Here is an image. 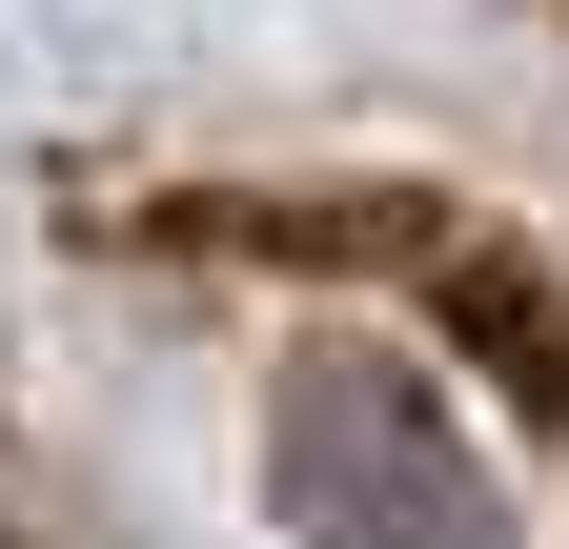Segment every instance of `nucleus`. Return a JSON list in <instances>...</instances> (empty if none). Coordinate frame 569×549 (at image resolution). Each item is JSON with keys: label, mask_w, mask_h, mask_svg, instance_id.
Returning a JSON list of instances; mask_svg holds the SVG:
<instances>
[{"label": "nucleus", "mask_w": 569, "mask_h": 549, "mask_svg": "<svg viewBox=\"0 0 569 549\" xmlns=\"http://www.w3.org/2000/svg\"><path fill=\"white\" fill-rule=\"evenodd\" d=\"M284 509L306 549H509V489H488V448L448 428V387L346 347L284 387Z\"/></svg>", "instance_id": "nucleus-1"}]
</instances>
